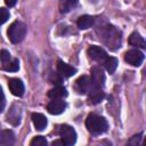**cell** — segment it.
<instances>
[{
    "mask_svg": "<svg viewBox=\"0 0 146 146\" xmlns=\"http://www.w3.org/2000/svg\"><path fill=\"white\" fill-rule=\"evenodd\" d=\"M86 127L92 135H100L107 130V122L103 116L97 114H89L86 120Z\"/></svg>",
    "mask_w": 146,
    "mask_h": 146,
    "instance_id": "1",
    "label": "cell"
},
{
    "mask_svg": "<svg viewBox=\"0 0 146 146\" xmlns=\"http://www.w3.org/2000/svg\"><path fill=\"white\" fill-rule=\"evenodd\" d=\"M5 105H6V99H5V95H3L2 88L0 87V113L3 111V108H5Z\"/></svg>",
    "mask_w": 146,
    "mask_h": 146,
    "instance_id": "25",
    "label": "cell"
},
{
    "mask_svg": "<svg viewBox=\"0 0 146 146\" xmlns=\"http://www.w3.org/2000/svg\"><path fill=\"white\" fill-rule=\"evenodd\" d=\"M59 135H60V140L64 144V146H73L76 141V132L68 124H63L60 127Z\"/></svg>",
    "mask_w": 146,
    "mask_h": 146,
    "instance_id": "3",
    "label": "cell"
},
{
    "mask_svg": "<svg viewBox=\"0 0 146 146\" xmlns=\"http://www.w3.org/2000/svg\"><path fill=\"white\" fill-rule=\"evenodd\" d=\"M0 59H1V62H2V64H3V66H6L10 60H11V57H10V54H9V51H7V50H1V52H0Z\"/></svg>",
    "mask_w": 146,
    "mask_h": 146,
    "instance_id": "23",
    "label": "cell"
},
{
    "mask_svg": "<svg viewBox=\"0 0 146 146\" xmlns=\"http://www.w3.org/2000/svg\"><path fill=\"white\" fill-rule=\"evenodd\" d=\"M87 52H88V56L92 60H96V62H104L107 58L106 51L102 47H98V46H91V47H89Z\"/></svg>",
    "mask_w": 146,
    "mask_h": 146,
    "instance_id": "6",
    "label": "cell"
},
{
    "mask_svg": "<svg viewBox=\"0 0 146 146\" xmlns=\"http://www.w3.org/2000/svg\"><path fill=\"white\" fill-rule=\"evenodd\" d=\"M66 96H67L66 89L64 87H60V86H57V87H55L48 91V97L51 99H63Z\"/></svg>",
    "mask_w": 146,
    "mask_h": 146,
    "instance_id": "14",
    "label": "cell"
},
{
    "mask_svg": "<svg viewBox=\"0 0 146 146\" xmlns=\"http://www.w3.org/2000/svg\"><path fill=\"white\" fill-rule=\"evenodd\" d=\"M124 59L132 66H139L144 60V54L138 49H130L124 54Z\"/></svg>",
    "mask_w": 146,
    "mask_h": 146,
    "instance_id": "5",
    "label": "cell"
},
{
    "mask_svg": "<svg viewBox=\"0 0 146 146\" xmlns=\"http://www.w3.org/2000/svg\"><path fill=\"white\" fill-rule=\"evenodd\" d=\"M73 88H74V90H75L78 94H80V95H83V94H86L87 91H89L90 81H89L88 76L82 75V76H80L79 79H76L75 82H74V84H73Z\"/></svg>",
    "mask_w": 146,
    "mask_h": 146,
    "instance_id": "7",
    "label": "cell"
},
{
    "mask_svg": "<svg viewBox=\"0 0 146 146\" xmlns=\"http://www.w3.org/2000/svg\"><path fill=\"white\" fill-rule=\"evenodd\" d=\"M51 146H64V144L62 143V140H55L51 143Z\"/></svg>",
    "mask_w": 146,
    "mask_h": 146,
    "instance_id": "26",
    "label": "cell"
},
{
    "mask_svg": "<svg viewBox=\"0 0 146 146\" xmlns=\"http://www.w3.org/2000/svg\"><path fill=\"white\" fill-rule=\"evenodd\" d=\"M57 71L64 78H70V76L74 75L76 73V68H74L70 64H66V63H64L62 60H58L57 62Z\"/></svg>",
    "mask_w": 146,
    "mask_h": 146,
    "instance_id": "10",
    "label": "cell"
},
{
    "mask_svg": "<svg viewBox=\"0 0 146 146\" xmlns=\"http://www.w3.org/2000/svg\"><path fill=\"white\" fill-rule=\"evenodd\" d=\"M8 18H9V11H8V9L1 7L0 8V24L6 23L8 21Z\"/></svg>",
    "mask_w": 146,
    "mask_h": 146,
    "instance_id": "24",
    "label": "cell"
},
{
    "mask_svg": "<svg viewBox=\"0 0 146 146\" xmlns=\"http://www.w3.org/2000/svg\"><path fill=\"white\" fill-rule=\"evenodd\" d=\"M76 5V1H72V0H64L59 3V9L62 13H67L71 9H73V7Z\"/></svg>",
    "mask_w": 146,
    "mask_h": 146,
    "instance_id": "19",
    "label": "cell"
},
{
    "mask_svg": "<svg viewBox=\"0 0 146 146\" xmlns=\"http://www.w3.org/2000/svg\"><path fill=\"white\" fill-rule=\"evenodd\" d=\"M3 68L6 71H8V72H16V71H18V68H19V62H18V59L17 58H13L6 66H3Z\"/></svg>",
    "mask_w": 146,
    "mask_h": 146,
    "instance_id": "20",
    "label": "cell"
},
{
    "mask_svg": "<svg viewBox=\"0 0 146 146\" xmlns=\"http://www.w3.org/2000/svg\"><path fill=\"white\" fill-rule=\"evenodd\" d=\"M65 107H66V104L63 99H52L48 105H47V110L50 114H54V115H57V114H60L65 111Z\"/></svg>",
    "mask_w": 146,
    "mask_h": 146,
    "instance_id": "8",
    "label": "cell"
},
{
    "mask_svg": "<svg viewBox=\"0 0 146 146\" xmlns=\"http://www.w3.org/2000/svg\"><path fill=\"white\" fill-rule=\"evenodd\" d=\"M89 102L91 103V104H98L99 102H102L103 100V98H104V91L102 90V89H94V88H91V89H89Z\"/></svg>",
    "mask_w": 146,
    "mask_h": 146,
    "instance_id": "16",
    "label": "cell"
},
{
    "mask_svg": "<svg viewBox=\"0 0 146 146\" xmlns=\"http://www.w3.org/2000/svg\"><path fill=\"white\" fill-rule=\"evenodd\" d=\"M15 136L10 130H0V146H13Z\"/></svg>",
    "mask_w": 146,
    "mask_h": 146,
    "instance_id": "12",
    "label": "cell"
},
{
    "mask_svg": "<svg viewBox=\"0 0 146 146\" xmlns=\"http://www.w3.org/2000/svg\"><path fill=\"white\" fill-rule=\"evenodd\" d=\"M104 65H105V68L108 73H114L116 67H117V59L115 57H107L105 60H104Z\"/></svg>",
    "mask_w": 146,
    "mask_h": 146,
    "instance_id": "18",
    "label": "cell"
},
{
    "mask_svg": "<svg viewBox=\"0 0 146 146\" xmlns=\"http://www.w3.org/2000/svg\"><path fill=\"white\" fill-rule=\"evenodd\" d=\"M8 87H9V90L11 91V94L14 96H17V97L23 96V94H24V84L19 79H16V78L10 79L8 81Z\"/></svg>",
    "mask_w": 146,
    "mask_h": 146,
    "instance_id": "9",
    "label": "cell"
},
{
    "mask_svg": "<svg viewBox=\"0 0 146 146\" xmlns=\"http://www.w3.org/2000/svg\"><path fill=\"white\" fill-rule=\"evenodd\" d=\"M30 146H47V139L43 136H35L30 141Z\"/></svg>",
    "mask_w": 146,
    "mask_h": 146,
    "instance_id": "21",
    "label": "cell"
},
{
    "mask_svg": "<svg viewBox=\"0 0 146 146\" xmlns=\"http://www.w3.org/2000/svg\"><path fill=\"white\" fill-rule=\"evenodd\" d=\"M141 136H143V133H137V135L130 137V139L127 141V146H140Z\"/></svg>",
    "mask_w": 146,
    "mask_h": 146,
    "instance_id": "22",
    "label": "cell"
},
{
    "mask_svg": "<svg viewBox=\"0 0 146 146\" xmlns=\"http://www.w3.org/2000/svg\"><path fill=\"white\" fill-rule=\"evenodd\" d=\"M129 43L131 44V46H133V47H139V48H145L146 47V42H145V40H144V38L139 34V33H137V32H135V33H132L130 36H129Z\"/></svg>",
    "mask_w": 146,
    "mask_h": 146,
    "instance_id": "17",
    "label": "cell"
},
{
    "mask_svg": "<svg viewBox=\"0 0 146 146\" xmlns=\"http://www.w3.org/2000/svg\"><path fill=\"white\" fill-rule=\"evenodd\" d=\"M95 23V18L92 16H89V15H83L81 17H79L76 24H78V27L81 29V30H87L89 27H91Z\"/></svg>",
    "mask_w": 146,
    "mask_h": 146,
    "instance_id": "15",
    "label": "cell"
},
{
    "mask_svg": "<svg viewBox=\"0 0 146 146\" xmlns=\"http://www.w3.org/2000/svg\"><path fill=\"white\" fill-rule=\"evenodd\" d=\"M7 121L10 122L14 125H17L21 121V110L19 107L15 104L11 106V108L9 110L8 114H7Z\"/></svg>",
    "mask_w": 146,
    "mask_h": 146,
    "instance_id": "11",
    "label": "cell"
},
{
    "mask_svg": "<svg viewBox=\"0 0 146 146\" xmlns=\"http://www.w3.org/2000/svg\"><path fill=\"white\" fill-rule=\"evenodd\" d=\"M8 38L13 43H18L21 42L25 34H26V25L19 21H15L10 24L8 31H7Z\"/></svg>",
    "mask_w": 146,
    "mask_h": 146,
    "instance_id": "2",
    "label": "cell"
},
{
    "mask_svg": "<svg viewBox=\"0 0 146 146\" xmlns=\"http://www.w3.org/2000/svg\"><path fill=\"white\" fill-rule=\"evenodd\" d=\"M91 73V88L94 89H102L105 82V74L103 72V70L99 66H94L90 70Z\"/></svg>",
    "mask_w": 146,
    "mask_h": 146,
    "instance_id": "4",
    "label": "cell"
},
{
    "mask_svg": "<svg viewBox=\"0 0 146 146\" xmlns=\"http://www.w3.org/2000/svg\"><path fill=\"white\" fill-rule=\"evenodd\" d=\"M6 5L11 7V6H15L16 5V1L15 0H6Z\"/></svg>",
    "mask_w": 146,
    "mask_h": 146,
    "instance_id": "27",
    "label": "cell"
},
{
    "mask_svg": "<svg viewBox=\"0 0 146 146\" xmlns=\"http://www.w3.org/2000/svg\"><path fill=\"white\" fill-rule=\"evenodd\" d=\"M32 122H33L35 129L39 131L43 130L47 125V119L41 113H33L32 114Z\"/></svg>",
    "mask_w": 146,
    "mask_h": 146,
    "instance_id": "13",
    "label": "cell"
}]
</instances>
